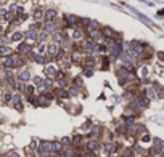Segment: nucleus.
<instances>
[{
  "instance_id": "obj_1",
  "label": "nucleus",
  "mask_w": 164,
  "mask_h": 157,
  "mask_svg": "<svg viewBox=\"0 0 164 157\" xmlns=\"http://www.w3.org/2000/svg\"><path fill=\"white\" fill-rule=\"evenodd\" d=\"M110 52H111V56H110L111 61L121 58V55L124 53V47H122V44H121V40H113L111 42L110 44Z\"/></svg>"
},
{
  "instance_id": "obj_2",
  "label": "nucleus",
  "mask_w": 164,
  "mask_h": 157,
  "mask_svg": "<svg viewBox=\"0 0 164 157\" xmlns=\"http://www.w3.org/2000/svg\"><path fill=\"white\" fill-rule=\"evenodd\" d=\"M37 151L42 157H50V154L53 152V143L50 141H40V146L37 147Z\"/></svg>"
},
{
  "instance_id": "obj_3",
  "label": "nucleus",
  "mask_w": 164,
  "mask_h": 157,
  "mask_svg": "<svg viewBox=\"0 0 164 157\" xmlns=\"http://www.w3.org/2000/svg\"><path fill=\"white\" fill-rule=\"evenodd\" d=\"M102 35H103V39H108V40H119V34L114 32V29L110 26H102Z\"/></svg>"
},
{
  "instance_id": "obj_4",
  "label": "nucleus",
  "mask_w": 164,
  "mask_h": 157,
  "mask_svg": "<svg viewBox=\"0 0 164 157\" xmlns=\"http://www.w3.org/2000/svg\"><path fill=\"white\" fill-rule=\"evenodd\" d=\"M60 50L61 48L58 47V44H56V42H52V44L47 45V56L50 59H53V58H56V55H58Z\"/></svg>"
},
{
  "instance_id": "obj_5",
  "label": "nucleus",
  "mask_w": 164,
  "mask_h": 157,
  "mask_svg": "<svg viewBox=\"0 0 164 157\" xmlns=\"http://www.w3.org/2000/svg\"><path fill=\"white\" fill-rule=\"evenodd\" d=\"M87 35H89V39L90 40H94V42H98V40H102V29H87Z\"/></svg>"
},
{
  "instance_id": "obj_6",
  "label": "nucleus",
  "mask_w": 164,
  "mask_h": 157,
  "mask_svg": "<svg viewBox=\"0 0 164 157\" xmlns=\"http://www.w3.org/2000/svg\"><path fill=\"white\" fill-rule=\"evenodd\" d=\"M58 72H60V71H58V67H56V66H53V64H47V66H45V74H47L50 78L56 77V75H58Z\"/></svg>"
},
{
  "instance_id": "obj_7",
  "label": "nucleus",
  "mask_w": 164,
  "mask_h": 157,
  "mask_svg": "<svg viewBox=\"0 0 164 157\" xmlns=\"http://www.w3.org/2000/svg\"><path fill=\"white\" fill-rule=\"evenodd\" d=\"M82 35H84V31L81 29L79 26H77V27H73V32H71V39H73L74 42H76V40L79 42V40L82 39Z\"/></svg>"
},
{
  "instance_id": "obj_8",
  "label": "nucleus",
  "mask_w": 164,
  "mask_h": 157,
  "mask_svg": "<svg viewBox=\"0 0 164 157\" xmlns=\"http://www.w3.org/2000/svg\"><path fill=\"white\" fill-rule=\"evenodd\" d=\"M44 31L48 32V34H53L58 31V27H56L55 24V21H45V24H44Z\"/></svg>"
},
{
  "instance_id": "obj_9",
  "label": "nucleus",
  "mask_w": 164,
  "mask_h": 157,
  "mask_svg": "<svg viewBox=\"0 0 164 157\" xmlns=\"http://www.w3.org/2000/svg\"><path fill=\"white\" fill-rule=\"evenodd\" d=\"M2 64H3V69H15V59H13V56H5Z\"/></svg>"
},
{
  "instance_id": "obj_10",
  "label": "nucleus",
  "mask_w": 164,
  "mask_h": 157,
  "mask_svg": "<svg viewBox=\"0 0 164 157\" xmlns=\"http://www.w3.org/2000/svg\"><path fill=\"white\" fill-rule=\"evenodd\" d=\"M18 80L19 82H27V80H31V72L27 69H23L21 72L18 74Z\"/></svg>"
},
{
  "instance_id": "obj_11",
  "label": "nucleus",
  "mask_w": 164,
  "mask_h": 157,
  "mask_svg": "<svg viewBox=\"0 0 164 157\" xmlns=\"http://www.w3.org/2000/svg\"><path fill=\"white\" fill-rule=\"evenodd\" d=\"M53 93H55V96H58V98H65V99H66V98H69V91H68V90H65L63 87L55 88Z\"/></svg>"
},
{
  "instance_id": "obj_12",
  "label": "nucleus",
  "mask_w": 164,
  "mask_h": 157,
  "mask_svg": "<svg viewBox=\"0 0 164 157\" xmlns=\"http://www.w3.org/2000/svg\"><path fill=\"white\" fill-rule=\"evenodd\" d=\"M65 37H66V34H65V32H61V31H56V32L52 34V39H53V42H56V44L63 42V40H65Z\"/></svg>"
},
{
  "instance_id": "obj_13",
  "label": "nucleus",
  "mask_w": 164,
  "mask_h": 157,
  "mask_svg": "<svg viewBox=\"0 0 164 157\" xmlns=\"http://www.w3.org/2000/svg\"><path fill=\"white\" fill-rule=\"evenodd\" d=\"M56 16H58V13H56V10H53V8H48L45 11V21H55Z\"/></svg>"
},
{
  "instance_id": "obj_14",
  "label": "nucleus",
  "mask_w": 164,
  "mask_h": 157,
  "mask_svg": "<svg viewBox=\"0 0 164 157\" xmlns=\"http://www.w3.org/2000/svg\"><path fill=\"white\" fill-rule=\"evenodd\" d=\"M34 61L37 63V64H47L48 61H50V58L48 56H45V55H34Z\"/></svg>"
},
{
  "instance_id": "obj_15",
  "label": "nucleus",
  "mask_w": 164,
  "mask_h": 157,
  "mask_svg": "<svg viewBox=\"0 0 164 157\" xmlns=\"http://www.w3.org/2000/svg\"><path fill=\"white\" fill-rule=\"evenodd\" d=\"M24 39H27V40H39V34L35 32V31H27V32H24Z\"/></svg>"
},
{
  "instance_id": "obj_16",
  "label": "nucleus",
  "mask_w": 164,
  "mask_h": 157,
  "mask_svg": "<svg viewBox=\"0 0 164 157\" xmlns=\"http://www.w3.org/2000/svg\"><path fill=\"white\" fill-rule=\"evenodd\" d=\"M85 146H87V149H89V151H94V152H95L97 149L100 147L98 141H97L95 138H94V140H90V141H89V143H87V144H85Z\"/></svg>"
},
{
  "instance_id": "obj_17",
  "label": "nucleus",
  "mask_w": 164,
  "mask_h": 157,
  "mask_svg": "<svg viewBox=\"0 0 164 157\" xmlns=\"http://www.w3.org/2000/svg\"><path fill=\"white\" fill-rule=\"evenodd\" d=\"M34 19L35 21H42V19H45V11L44 10H40V8H37V10H35L34 11Z\"/></svg>"
},
{
  "instance_id": "obj_18",
  "label": "nucleus",
  "mask_w": 164,
  "mask_h": 157,
  "mask_svg": "<svg viewBox=\"0 0 164 157\" xmlns=\"http://www.w3.org/2000/svg\"><path fill=\"white\" fill-rule=\"evenodd\" d=\"M13 59H15V67H23L24 66V59L21 55H15L13 56Z\"/></svg>"
},
{
  "instance_id": "obj_19",
  "label": "nucleus",
  "mask_w": 164,
  "mask_h": 157,
  "mask_svg": "<svg viewBox=\"0 0 164 157\" xmlns=\"http://www.w3.org/2000/svg\"><path fill=\"white\" fill-rule=\"evenodd\" d=\"M11 55V48L6 47V45H0V56H10Z\"/></svg>"
},
{
  "instance_id": "obj_20",
  "label": "nucleus",
  "mask_w": 164,
  "mask_h": 157,
  "mask_svg": "<svg viewBox=\"0 0 164 157\" xmlns=\"http://www.w3.org/2000/svg\"><path fill=\"white\" fill-rule=\"evenodd\" d=\"M156 88H153V87H148L146 90H145V96L146 98H150V99H153V98H156Z\"/></svg>"
},
{
  "instance_id": "obj_21",
  "label": "nucleus",
  "mask_w": 164,
  "mask_h": 157,
  "mask_svg": "<svg viewBox=\"0 0 164 157\" xmlns=\"http://www.w3.org/2000/svg\"><path fill=\"white\" fill-rule=\"evenodd\" d=\"M100 132H102V127H100V125H94V127H92V130H90V136L97 138L100 135Z\"/></svg>"
},
{
  "instance_id": "obj_22",
  "label": "nucleus",
  "mask_w": 164,
  "mask_h": 157,
  "mask_svg": "<svg viewBox=\"0 0 164 157\" xmlns=\"http://www.w3.org/2000/svg\"><path fill=\"white\" fill-rule=\"evenodd\" d=\"M116 149H118L116 143H106V144H105V151H106V152H114Z\"/></svg>"
},
{
  "instance_id": "obj_23",
  "label": "nucleus",
  "mask_w": 164,
  "mask_h": 157,
  "mask_svg": "<svg viewBox=\"0 0 164 157\" xmlns=\"http://www.w3.org/2000/svg\"><path fill=\"white\" fill-rule=\"evenodd\" d=\"M53 152H65V146H63V143H53Z\"/></svg>"
},
{
  "instance_id": "obj_24",
  "label": "nucleus",
  "mask_w": 164,
  "mask_h": 157,
  "mask_svg": "<svg viewBox=\"0 0 164 157\" xmlns=\"http://www.w3.org/2000/svg\"><path fill=\"white\" fill-rule=\"evenodd\" d=\"M10 39H11V42H19V40L24 39V34H23V32H15Z\"/></svg>"
},
{
  "instance_id": "obj_25",
  "label": "nucleus",
  "mask_w": 164,
  "mask_h": 157,
  "mask_svg": "<svg viewBox=\"0 0 164 157\" xmlns=\"http://www.w3.org/2000/svg\"><path fill=\"white\" fill-rule=\"evenodd\" d=\"M130 10H132V8H130ZM135 13H137V11H135ZM137 16H138V18H140L142 21H143V23H145L146 26H150V27H153V23H151V21H150V19H148V18H146L145 15H142V13H137Z\"/></svg>"
},
{
  "instance_id": "obj_26",
  "label": "nucleus",
  "mask_w": 164,
  "mask_h": 157,
  "mask_svg": "<svg viewBox=\"0 0 164 157\" xmlns=\"http://www.w3.org/2000/svg\"><path fill=\"white\" fill-rule=\"evenodd\" d=\"M73 83H74V85H77V88H81V87H84L82 77H79V75H77V77H74V78H73Z\"/></svg>"
},
{
  "instance_id": "obj_27",
  "label": "nucleus",
  "mask_w": 164,
  "mask_h": 157,
  "mask_svg": "<svg viewBox=\"0 0 164 157\" xmlns=\"http://www.w3.org/2000/svg\"><path fill=\"white\" fill-rule=\"evenodd\" d=\"M32 80H34V85H35V87H40V85H44V78H42V77H34Z\"/></svg>"
},
{
  "instance_id": "obj_28",
  "label": "nucleus",
  "mask_w": 164,
  "mask_h": 157,
  "mask_svg": "<svg viewBox=\"0 0 164 157\" xmlns=\"http://www.w3.org/2000/svg\"><path fill=\"white\" fill-rule=\"evenodd\" d=\"M11 98H13V95L8 93V91H6V93H3V101H5V103H11Z\"/></svg>"
},
{
  "instance_id": "obj_29",
  "label": "nucleus",
  "mask_w": 164,
  "mask_h": 157,
  "mask_svg": "<svg viewBox=\"0 0 164 157\" xmlns=\"http://www.w3.org/2000/svg\"><path fill=\"white\" fill-rule=\"evenodd\" d=\"M48 35H50L48 32H45V31H42V32L39 34V40H40V42H44V40H47V37H48Z\"/></svg>"
},
{
  "instance_id": "obj_30",
  "label": "nucleus",
  "mask_w": 164,
  "mask_h": 157,
  "mask_svg": "<svg viewBox=\"0 0 164 157\" xmlns=\"http://www.w3.org/2000/svg\"><path fill=\"white\" fill-rule=\"evenodd\" d=\"M29 29H31V31H35V32H37V31L40 29V23H39V21H35L34 24H31V27H29Z\"/></svg>"
},
{
  "instance_id": "obj_31",
  "label": "nucleus",
  "mask_w": 164,
  "mask_h": 157,
  "mask_svg": "<svg viewBox=\"0 0 164 157\" xmlns=\"http://www.w3.org/2000/svg\"><path fill=\"white\" fill-rule=\"evenodd\" d=\"M77 95H79V88H76V87L69 88V96H77Z\"/></svg>"
},
{
  "instance_id": "obj_32",
  "label": "nucleus",
  "mask_w": 164,
  "mask_h": 157,
  "mask_svg": "<svg viewBox=\"0 0 164 157\" xmlns=\"http://www.w3.org/2000/svg\"><path fill=\"white\" fill-rule=\"evenodd\" d=\"M140 72H142V74H138V75H140L142 78H145V77L148 75V67H142V71H140Z\"/></svg>"
},
{
  "instance_id": "obj_33",
  "label": "nucleus",
  "mask_w": 164,
  "mask_h": 157,
  "mask_svg": "<svg viewBox=\"0 0 164 157\" xmlns=\"http://www.w3.org/2000/svg\"><path fill=\"white\" fill-rule=\"evenodd\" d=\"M82 157H95V152H94V151H89V149H87V151L82 154Z\"/></svg>"
},
{
  "instance_id": "obj_34",
  "label": "nucleus",
  "mask_w": 164,
  "mask_h": 157,
  "mask_svg": "<svg viewBox=\"0 0 164 157\" xmlns=\"http://www.w3.org/2000/svg\"><path fill=\"white\" fill-rule=\"evenodd\" d=\"M3 157H19V155H18V154H16L15 151H10V152H6V154H5Z\"/></svg>"
},
{
  "instance_id": "obj_35",
  "label": "nucleus",
  "mask_w": 164,
  "mask_h": 157,
  "mask_svg": "<svg viewBox=\"0 0 164 157\" xmlns=\"http://www.w3.org/2000/svg\"><path fill=\"white\" fill-rule=\"evenodd\" d=\"M150 140H151V136H150V135H143V136H142V143H148Z\"/></svg>"
},
{
  "instance_id": "obj_36",
  "label": "nucleus",
  "mask_w": 164,
  "mask_h": 157,
  "mask_svg": "<svg viewBox=\"0 0 164 157\" xmlns=\"http://www.w3.org/2000/svg\"><path fill=\"white\" fill-rule=\"evenodd\" d=\"M61 143H63V144H66V146H71V140L69 138H63Z\"/></svg>"
},
{
  "instance_id": "obj_37",
  "label": "nucleus",
  "mask_w": 164,
  "mask_h": 157,
  "mask_svg": "<svg viewBox=\"0 0 164 157\" xmlns=\"http://www.w3.org/2000/svg\"><path fill=\"white\" fill-rule=\"evenodd\" d=\"M158 56H159V59H161V61H164V52H159Z\"/></svg>"
},
{
  "instance_id": "obj_38",
  "label": "nucleus",
  "mask_w": 164,
  "mask_h": 157,
  "mask_svg": "<svg viewBox=\"0 0 164 157\" xmlns=\"http://www.w3.org/2000/svg\"><path fill=\"white\" fill-rule=\"evenodd\" d=\"M3 34V26H0V35Z\"/></svg>"
},
{
  "instance_id": "obj_39",
  "label": "nucleus",
  "mask_w": 164,
  "mask_h": 157,
  "mask_svg": "<svg viewBox=\"0 0 164 157\" xmlns=\"http://www.w3.org/2000/svg\"><path fill=\"white\" fill-rule=\"evenodd\" d=\"M159 16H164V8H162V10L159 11Z\"/></svg>"
},
{
  "instance_id": "obj_40",
  "label": "nucleus",
  "mask_w": 164,
  "mask_h": 157,
  "mask_svg": "<svg viewBox=\"0 0 164 157\" xmlns=\"http://www.w3.org/2000/svg\"><path fill=\"white\" fill-rule=\"evenodd\" d=\"M58 157H66V155H65V154H60V155H58Z\"/></svg>"
}]
</instances>
